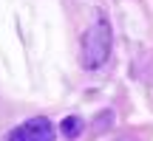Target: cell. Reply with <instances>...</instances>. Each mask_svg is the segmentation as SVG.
I'll return each mask as SVG.
<instances>
[{"mask_svg":"<svg viewBox=\"0 0 153 141\" xmlns=\"http://www.w3.org/2000/svg\"><path fill=\"white\" fill-rule=\"evenodd\" d=\"M111 48H114V31H111V23L108 17L99 14L97 23L85 31L82 37V65L88 70H97L108 62L111 57Z\"/></svg>","mask_w":153,"mask_h":141,"instance_id":"6da1fadb","label":"cell"},{"mask_svg":"<svg viewBox=\"0 0 153 141\" xmlns=\"http://www.w3.org/2000/svg\"><path fill=\"white\" fill-rule=\"evenodd\" d=\"M9 141H54V124L45 116H34L11 130Z\"/></svg>","mask_w":153,"mask_h":141,"instance_id":"7a4b0ae2","label":"cell"},{"mask_svg":"<svg viewBox=\"0 0 153 141\" xmlns=\"http://www.w3.org/2000/svg\"><path fill=\"white\" fill-rule=\"evenodd\" d=\"M82 130H85V121H82L79 116H65L62 124H60V133H62L65 138H79Z\"/></svg>","mask_w":153,"mask_h":141,"instance_id":"3957f363","label":"cell"}]
</instances>
